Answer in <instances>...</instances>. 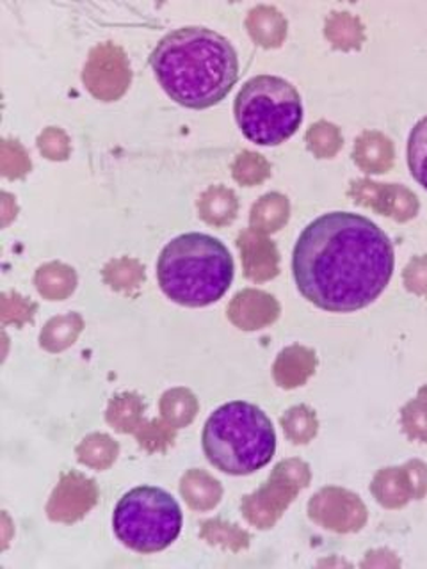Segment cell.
Returning a JSON list of instances; mask_svg holds the SVG:
<instances>
[{
    "label": "cell",
    "mask_w": 427,
    "mask_h": 569,
    "mask_svg": "<svg viewBox=\"0 0 427 569\" xmlns=\"http://www.w3.org/2000/svg\"><path fill=\"white\" fill-rule=\"evenodd\" d=\"M394 246L376 222L352 212L314 219L294 246L292 274L320 310L351 313L381 296L394 274Z\"/></svg>",
    "instance_id": "6da1fadb"
},
{
    "label": "cell",
    "mask_w": 427,
    "mask_h": 569,
    "mask_svg": "<svg viewBox=\"0 0 427 569\" xmlns=\"http://www.w3.org/2000/svg\"><path fill=\"white\" fill-rule=\"evenodd\" d=\"M150 64L165 93L196 111L225 100L239 79L234 44L205 27H182L166 34L151 52Z\"/></svg>",
    "instance_id": "7a4b0ae2"
},
{
    "label": "cell",
    "mask_w": 427,
    "mask_h": 569,
    "mask_svg": "<svg viewBox=\"0 0 427 569\" xmlns=\"http://www.w3.org/2000/svg\"><path fill=\"white\" fill-rule=\"evenodd\" d=\"M234 258L227 246L207 233H183L165 246L157 260V281L166 298L180 307L203 308L228 292Z\"/></svg>",
    "instance_id": "3957f363"
},
{
    "label": "cell",
    "mask_w": 427,
    "mask_h": 569,
    "mask_svg": "<svg viewBox=\"0 0 427 569\" xmlns=\"http://www.w3.org/2000/svg\"><path fill=\"white\" fill-rule=\"evenodd\" d=\"M201 445L205 458L222 473L251 476L275 458V427L262 409L231 400L207 418Z\"/></svg>",
    "instance_id": "277c9868"
},
{
    "label": "cell",
    "mask_w": 427,
    "mask_h": 569,
    "mask_svg": "<svg viewBox=\"0 0 427 569\" xmlns=\"http://www.w3.org/2000/svg\"><path fill=\"white\" fill-rule=\"evenodd\" d=\"M237 124L248 141L278 147L302 123V102L289 80L257 76L242 84L234 103Z\"/></svg>",
    "instance_id": "5b68a950"
},
{
    "label": "cell",
    "mask_w": 427,
    "mask_h": 569,
    "mask_svg": "<svg viewBox=\"0 0 427 569\" xmlns=\"http://www.w3.org/2000/svg\"><path fill=\"white\" fill-rule=\"evenodd\" d=\"M183 515L173 495L156 486H138L120 498L112 529L121 545L139 553L162 551L182 532Z\"/></svg>",
    "instance_id": "8992f818"
},
{
    "label": "cell",
    "mask_w": 427,
    "mask_h": 569,
    "mask_svg": "<svg viewBox=\"0 0 427 569\" xmlns=\"http://www.w3.org/2000/svg\"><path fill=\"white\" fill-rule=\"evenodd\" d=\"M408 166L411 177L427 191V116L409 133Z\"/></svg>",
    "instance_id": "52a82bcc"
}]
</instances>
